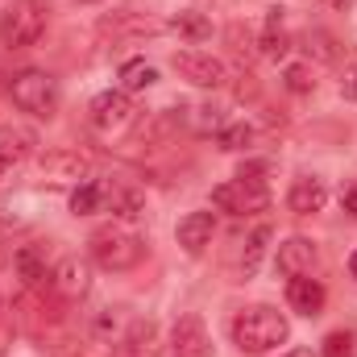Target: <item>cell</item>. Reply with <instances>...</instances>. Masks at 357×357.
Masks as SVG:
<instances>
[{"label":"cell","instance_id":"cell-1","mask_svg":"<svg viewBox=\"0 0 357 357\" xmlns=\"http://www.w3.org/2000/svg\"><path fill=\"white\" fill-rule=\"evenodd\" d=\"M229 337H233V345L241 354L262 357V354H270V349H278V345L291 341V320L278 307H270V303H254V307H241L233 316Z\"/></svg>","mask_w":357,"mask_h":357},{"label":"cell","instance_id":"cell-25","mask_svg":"<svg viewBox=\"0 0 357 357\" xmlns=\"http://www.w3.org/2000/svg\"><path fill=\"white\" fill-rule=\"evenodd\" d=\"M250 142H254V129H250L245 121H229V125L216 133V146H220V150H250Z\"/></svg>","mask_w":357,"mask_h":357},{"label":"cell","instance_id":"cell-33","mask_svg":"<svg viewBox=\"0 0 357 357\" xmlns=\"http://www.w3.org/2000/svg\"><path fill=\"white\" fill-rule=\"evenodd\" d=\"M282 357H316L312 349H291V354H282Z\"/></svg>","mask_w":357,"mask_h":357},{"label":"cell","instance_id":"cell-15","mask_svg":"<svg viewBox=\"0 0 357 357\" xmlns=\"http://www.w3.org/2000/svg\"><path fill=\"white\" fill-rule=\"evenodd\" d=\"M324 299H328V291H324V282L312 278V274L287 282V303H291V312H299V316H307V320L324 312Z\"/></svg>","mask_w":357,"mask_h":357},{"label":"cell","instance_id":"cell-30","mask_svg":"<svg viewBox=\"0 0 357 357\" xmlns=\"http://www.w3.org/2000/svg\"><path fill=\"white\" fill-rule=\"evenodd\" d=\"M341 208H345L349 216H357V183H349V187H341Z\"/></svg>","mask_w":357,"mask_h":357},{"label":"cell","instance_id":"cell-31","mask_svg":"<svg viewBox=\"0 0 357 357\" xmlns=\"http://www.w3.org/2000/svg\"><path fill=\"white\" fill-rule=\"evenodd\" d=\"M17 162H21V158H17V154H8V150H0V178L8 175V171H13V167H17Z\"/></svg>","mask_w":357,"mask_h":357},{"label":"cell","instance_id":"cell-32","mask_svg":"<svg viewBox=\"0 0 357 357\" xmlns=\"http://www.w3.org/2000/svg\"><path fill=\"white\" fill-rule=\"evenodd\" d=\"M324 4H328V8H349L354 0H324Z\"/></svg>","mask_w":357,"mask_h":357},{"label":"cell","instance_id":"cell-13","mask_svg":"<svg viewBox=\"0 0 357 357\" xmlns=\"http://www.w3.org/2000/svg\"><path fill=\"white\" fill-rule=\"evenodd\" d=\"M100 191H104V208H108L116 220L133 225V220L146 216V195H142L133 183H100Z\"/></svg>","mask_w":357,"mask_h":357},{"label":"cell","instance_id":"cell-18","mask_svg":"<svg viewBox=\"0 0 357 357\" xmlns=\"http://www.w3.org/2000/svg\"><path fill=\"white\" fill-rule=\"evenodd\" d=\"M125 357H158V324L154 320H133L129 333L121 337Z\"/></svg>","mask_w":357,"mask_h":357},{"label":"cell","instance_id":"cell-8","mask_svg":"<svg viewBox=\"0 0 357 357\" xmlns=\"http://www.w3.org/2000/svg\"><path fill=\"white\" fill-rule=\"evenodd\" d=\"M316 262H320V245L312 237H287L274 250V266H278L282 278H303V274L316 270Z\"/></svg>","mask_w":357,"mask_h":357},{"label":"cell","instance_id":"cell-34","mask_svg":"<svg viewBox=\"0 0 357 357\" xmlns=\"http://www.w3.org/2000/svg\"><path fill=\"white\" fill-rule=\"evenodd\" d=\"M349 274L357 278V250H354V258H349Z\"/></svg>","mask_w":357,"mask_h":357},{"label":"cell","instance_id":"cell-7","mask_svg":"<svg viewBox=\"0 0 357 357\" xmlns=\"http://www.w3.org/2000/svg\"><path fill=\"white\" fill-rule=\"evenodd\" d=\"M175 71L187 79V84H195V88H225L229 84V67L220 63V59H212V54H204V50H178L175 59Z\"/></svg>","mask_w":357,"mask_h":357},{"label":"cell","instance_id":"cell-16","mask_svg":"<svg viewBox=\"0 0 357 357\" xmlns=\"http://www.w3.org/2000/svg\"><path fill=\"white\" fill-rule=\"evenodd\" d=\"M13 266L21 274V282L25 287H50V262H46V250L42 245H21L17 254H13Z\"/></svg>","mask_w":357,"mask_h":357},{"label":"cell","instance_id":"cell-27","mask_svg":"<svg viewBox=\"0 0 357 357\" xmlns=\"http://www.w3.org/2000/svg\"><path fill=\"white\" fill-rule=\"evenodd\" d=\"M225 125H229V116H225L220 104H199V108H195V129H199V133H220Z\"/></svg>","mask_w":357,"mask_h":357},{"label":"cell","instance_id":"cell-35","mask_svg":"<svg viewBox=\"0 0 357 357\" xmlns=\"http://www.w3.org/2000/svg\"><path fill=\"white\" fill-rule=\"evenodd\" d=\"M79 4H100V0H79Z\"/></svg>","mask_w":357,"mask_h":357},{"label":"cell","instance_id":"cell-11","mask_svg":"<svg viewBox=\"0 0 357 357\" xmlns=\"http://www.w3.org/2000/svg\"><path fill=\"white\" fill-rule=\"evenodd\" d=\"M171 354L175 357H212V333H208V324L195 312H187V316L175 320V328H171Z\"/></svg>","mask_w":357,"mask_h":357},{"label":"cell","instance_id":"cell-10","mask_svg":"<svg viewBox=\"0 0 357 357\" xmlns=\"http://www.w3.org/2000/svg\"><path fill=\"white\" fill-rule=\"evenodd\" d=\"M50 291H59L63 299H84L91 291V262L79 254H67L59 258L50 270Z\"/></svg>","mask_w":357,"mask_h":357},{"label":"cell","instance_id":"cell-3","mask_svg":"<svg viewBox=\"0 0 357 357\" xmlns=\"http://www.w3.org/2000/svg\"><path fill=\"white\" fill-rule=\"evenodd\" d=\"M8 96H13V104H17L21 112H29V116H38V121H50V116L59 112V104H63L59 79L46 75V71H38V67L17 71L13 84H8Z\"/></svg>","mask_w":357,"mask_h":357},{"label":"cell","instance_id":"cell-17","mask_svg":"<svg viewBox=\"0 0 357 357\" xmlns=\"http://www.w3.org/2000/svg\"><path fill=\"white\" fill-rule=\"evenodd\" d=\"M183 121H187V108H158V112L137 129V142H146V146L167 142V137H175L178 129H183Z\"/></svg>","mask_w":357,"mask_h":357},{"label":"cell","instance_id":"cell-5","mask_svg":"<svg viewBox=\"0 0 357 357\" xmlns=\"http://www.w3.org/2000/svg\"><path fill=\"white\" fill-rule=\"evenodd\" d=\"M212 208L229 212V216H258L270 208V187L266 178H250V175H237L229 183H220L212 191Z\"/></svg>","mask_w":357,"mask_h":357},{"label":"cell","instance_id":"cell-28","mask_svg":"<svg viewBox=\"0 0 357 357\" xmlns=\"http://www.w3.org/2000/svg\"><path fill=\"white\" fill-rule=\"evenodd\" d=\"M320 357H354V333H345V328L328 333L320 341Z\"/></svg>","mask_w":357,"mask_h":357},{"label":"cell","instance_id":"cell-22","mask_svg":"<svg viewBox=\"0 0 357 357\" xmlns=\"http://www.w3.org/2000/svg\"><path fill=\"white\" fill-rule=\"evenodd\" d=\"M158 84V67L154 63H146V59H129V63H121V91H146Z\"/></svg>","mask_w":357,"mask_h":357},{"label":"cell","instance_id":"cell-12","mask_svg":"<svg viewBox=\"0 0 357 357\" xmlns=\"http://www.w3.org/2000/svg\"><path fill=\"white\" fill-rule=\"evenodd\" d=\"M324 204H328V183H324L320 175H299V178H291L287 208H291L295 216H316V212H324Z\"/></svg>","mask_w":357,"mask_h":357},{"label":"cell","instance_id":"cell-14","mask_svg":"<svg viewBox=\"0 0 357 357\" xmlns=\"http://www.w3.org/2000/svg\"><path fill=\"white\" fill-rule=\"evenodd\" d=\"M175 237L191 258H199V254L212 245V237H216V216H212V212H187V216L178 220Z\"/></svg>","mask_w":357,"mask_h":357},{"label":"cell","instance_id":"cell-20","mask_svg":"<svg viewBox=\"0 0 357 357\" xmlns=\"http://www.w3.org/2000/svg\"><path fill=\"white\" fill-rule=\"evenodd\" d=\"M266 245H270V225H258L250 237H245V250H241V262H237V274L241 278H254L262 258H266Z\"/></svg>","mask_w":357,"mask_h":357},{"label":"cell","instance_id":"cell-4","mask_svg":"<svg viewBox=\"0 0 357 357\" xmlns=\"http://www.w3.org/2000/svg\"><path fill=\"white\" fill-rule=\"evenodd\" d=\"M46 21H50L46 0H13L0 13V42L8 50H29L46 33Z\"/></svg>","mask_w":357,"mask_h":357},{"label":"cell","instance_id":"cell-24","mask_svg":"<svg viewBox=\"0 0 357 357\" xmlns=\"http://www.w3.org/2000/svg\"><path fill=\"white\" fill-rule=\"evenodd\" d=\"M100 208H104V191H100L96 178L79 183V187L71 191V212H75V216H91V212H100Z\"/></svg>","mask_w":357,"mask_h":357},{"label":"cell","instance_id":"cell-26","mask_svg":"<svg viewBox=\"0 0 357 357\" xmlns=\"http://www.w3.org/2000/svg\"><path fill=\"white\" fill-rule=\"evenodd\" d=\"M282 88L295 91V96H307V91L316 88V71H312V63H291V67L282 71Z\"/></svg>","mask_w":357,"mask_h":357},{"label":"cell","instance_id":"cell-19","mask_svg":"<svg viewBox=\"0 0 357 357\" xmlns=\"http://www.w3.org/2000/svg\"><path fill=\"white\" fill-rule=\"evenodd\" d=\"M282 4H270L266 8V33H262V54L266 59H287L291 54V38H287V29H282Z\"/></svg>","mask_w":357,"mask_h":357},{"label":"cell","instance_id":"cell-6","mask_svg":"<svg viewBox=\"0 0 357 357\" xmlns=\"http://www.w3.org/2000/svg\"><path fill=\"white\" fill-rule=\"evenodd\" d=\"M88 158L79 150H46V158L38 162V187L50 191H75L79 183H88Z\"/></svg>","mask_w":357,"mask_h":357},{"label":"cell","instance_id":"cell-9","mask_svg":"<svg viewBox=\"0 0 357 357\" xmlns=\"http://www.w3.org/2000/svg\"><path fill=\"white\" fill-rule=\"evenodd\" d=\"M88 116H91V125H96L100 133H112V129H125V125L133 121V100H129V91H121V88H108V91H100V96L91 100Z\"/></svg>","mask_w":357,"mask_h":357},{"label":"cell","instance_id":"cell-23","mask_svg":"<svg viewBox=\"0 0 357 357\" xmlns=\"http://www.w3.org/2000/svg\"><path fill=\"white\" fill-rule=\"evenodd\" d=\"M303 50H307V63H341V42L328 33V29H307L303 33Z\"/></svg>","mask_w":357,"mask_h":357},{"label":"cell","instance_id":"cell-29","mask_svg":"<svg viewBox=\"0 0 357 357\" xmlns=\"http://www.w3.org/2000/svg\"><path fill=\"white\" fill-rule=\"evenodd\" d=\"M341 96L357 104V50H349L345 63H341Z\"/></svg>","mask_w":357,"mask_h":357},{"label":"cell","instance_id":"cell-2","mask_svg":"<svg viewBox=\"0 0 357 357\" xmlns=\"http://www.w3.org/2000/svg\"><path fill=\"white\" fill-rule=\"evenodd\" d=\"M88 254L100 270H112V274H125L146 258V241L125 225V220H108L100 225L88 237Z\"/></svg>","mask_w":357,"mask_h":357},{"label":"cell","instance_id":"cell-21","mask_svg":"<svg viewBox=\"0 0 357 357\" xmlns=\"http://www.w3.org/2000/svg\"><path fill=\"white\" fill-rule=\"evenodd\" d=\"M171 29H175L183 42H191V46H199V42H208L212 38V21L204 17V13H195V8H183L171 17Z\"/></svg>","mask_w":357,"mask_h":357}]
</instances>
